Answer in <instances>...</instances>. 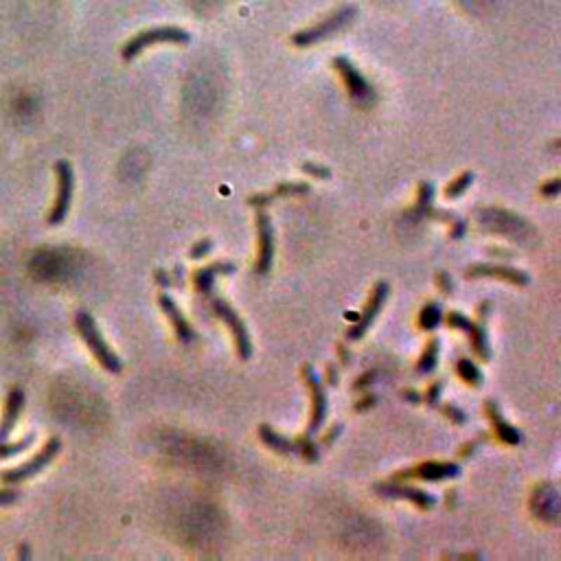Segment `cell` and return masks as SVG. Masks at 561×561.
<instances>
[{
  "label": "cell",
  "mask_w": 561,
  "mask_h": 561,
  "mask_svg": "<svg viewBox=\"0 0 561 561\" xmlns=\"http://www.w3.org/2000/svg\"><path fill=\"white\" fill-rule=\"evenodd\" d=\"M75 327H77L79 336L84 338V342L88 344V349L93 351V355L97 360H99V364L104 366L106 371H110V373H121V360L117 358V353L107 347V342L101 336L99 327H97L95 318L88 314V311H77V316H75Z\"/></svg>",
  "instance_id": "cell-1"
},
{
  "label": "cell",
  "mask_w": 561,
  "mask_h": 561,
  "mask_svg": "<svg viewBox=\"0 0 561 561\" xmlns=\"http://www.w3.org/2000/svg\"><path fill=\"white\" fill-rule=\"evenodd\" d=\"M59 452H62V441H59L57 436H53V439H48L46 445L42 447V450L37 452L31 461H26L23 463V465H18L14 469H3V472H0V480H3L5 484H9V487H12V484L25 483V480L37 476L42 469L51 465L53 458H56Z\"/></svg>",
  "instance_id": "cell-2"
},
{
  "label": "cell",
  "mask_w": 561,
  "mask_h": 561,
  "mask_svg": "<svg viewBox=\"0 0 561 561\" xmlns=\"http://www.w3.org/2000/svg\"><path fill=\"white\" fill-rule=\"evenodd\" d=\"M189 40H191V36H189L185 29H180V26H158V29H149V31H143V34L134 36L132 40L123 46V59H134L137 56H140L145 48L160 45V42L187 45Z\"/></svg>",
  "instance_id": "cell-3"
},
{
  "label": "cell",
  "mask_w": 561,
  "mask_h": 561,
  "mask_svg": "<svg viewBox=\"0 0 561 561\" xmlns=\"http://www.w3.org/2000/svg\"><path fill=\"white\" fill-rule=\"evenodd\" d=\"M355 12H358L355 7H342L340 12H336L333 15H329V18L322 20L321 25L311 26V29H307V31H299V34H294L292 42L296 46H311V45H316V42L327 40V37L336 36L338 31H342L344 26H347L351 20L355 18Z\"/></svg>",
  "instance_id": "cell-4"
},
{
  "label": "cell",
  "mask_w": 561,
  "mask_h": 561,
  "mask_svg": "<svg viewBox=\"0 0 561 561\" xmlns=\"http://www.w3.org/2000/svg\"><path fill=\"white\" fill-rule=\"evenodd\" d=\"M56 174H57V198L56 204H53V210L48 213V224L51 226H59L64 219H66L75 189V174L70 163H66V160H57Z\"/></svg>",
  "instance_id": "cell-5"
},
{
  "label": "cell",
  "mask_w": 561,
  "mask_h": 561,
  "mask_svg": "<svg viewBox=\"0 0 561 561\" xmlns=\"http://www.w3.org/2000/svg\"><path fill=\"white\" fill-rule=\"evenodd\" d=\"M333 64H336L340 75H342L344 84H347L351 99L358 101V104H362V106L373 104V97H375L373 88H371V84L362 77V73H360V70L351 64V59L336 57V62Z\"/></svg>",
  "instance_id": "cell-6"
},
{
  "label": "cell",
  "mask_w": 561,
  "mask_h": 561,
  "mask_svg": "<svg viewBox=\"0 0 561 561\" xmlns=\"http://www.w3.org/2000/svg\"><path fill=\"white\" fill-rule=\"evenodd\" d=\"M480 224L487 226L489 230H498V233L517 237V235H526L528 224L525 219H520L514 213H506V210L500 209H487L483 210L480 215Z\"/></svg>",
  "instance_id": "cell-7"
},
{
  "label": "cell",
  "mask_w": 561,
  "mask_h": 561,
  "mask_svg": "<svg viewBox=\"0 0 561 561\" xmlns=\"http://www.w3.org/2000/svg\"><path fill=\"white\" fill-rule=\"evenodd\" d=\"M213 307H215V314L222 318L226 325L230 327V332H233L235 342H237V351H240V358H244V360L250 358V338H248V329H246L244 322H241V318L237 316L235 311L219 299L215 301Z\"/></svg>",
  "instance_id": "cell-8"
},
{
  "label": "cell",
  "mask_w": 561,
  "mask_h": 561,
  "mask_svg": "<svg viewBox=\"0 0 561 561\" xmlns=\"http://www.w3.org/2000/svg\"><path fill=\"white\" fill-rule=\"evenodd\" d=\"M259 434H261L263 444H268L272 450L280 452V454H299V456L310 458V461H316L318 458V450L310 444V441H303V444H292V441L274 434L268 425H261V428H259Z\"/></svg>",
  "instance_id": "cell-9"
},
{
  "label": "cell",
  "mask_w": 561,
  "mask_h": 561,
  "mask_svg": "<svg viewBox=\"0 0 561 561\" xmlns=\"http://www.w3.org/2000/svg\"><path fill=\"white\" fill-rule=\"evenodd\" d=\"M25 403H26V397H25L23 388H14V391L7 395V402H5V410H3V419H0V441H9L15 423H18L20 413H23Z\"/></svg>",
  "instance_id": "cell-10"
},
{
  "label": "cell",
  "mask_w": 561,
  "mask_h": 561,
  "mask_svg": "<svg viewBox=\"0 0 561 561\" xmlns=\"http://www.w3.org/2000/svg\"><path fill=\"white\" fill-rule=\"evenodd\" d=\"M257 224H259V261H257V272L263 274V272H268L270 266H272L274 237H272V226H270L268 215L263 213V210H259Z\"/></svg>",
  "instance_id": "cell-11"
},
{
  "label": "cell",
  "mask_w": 561,
  "mask_h": 561,
  "mask_svg": "<svg viewBox=\"0 0 561 561\" xmlns=\"http://www.w3.org/2000/svg\"><path fill=\"white\" fill-rule=\"evenodd\" d=\"M533 511L539 520L546 522H557L559 517V495L557 489L553 484H542L533 495Z\"/></svg>",
  "instance_id": "cell-12"
},
{
  "label": "cell",
  "mask_w": 561,
  "mask_h": 561,
  "mask_svg": "<svg viewBox=\"0 0 561 561\" xmlns=\"http://www.w3.org/2000/svg\"><path fill=\"white\" fill-rule=\"evenodd\" d=\"M386 296H388V283H384V280H382V283H377L375 292H373V296H371V299H369V303H366V310H364L362 318H360V321H358V325H355V327L349 332V338H351V340L362 338V333L366 332V329H369L371 322L375 321L377 311H380V310H382V305H384Z\"/></svg>",
  "instance_id": "cell-13"
},
{
  "label": "cell",
  "mask_w": 561,
  "mask_h": 561,
  "mask_svg": "<svg viewBox=\"0 0 561 561\" xmlns=\"http://www.w3.org/2000/svg\"><path fill=\"white\" fill-rule=\"evenodd\" d=\"M305 377H307V382H310L311 395H314V414H311V425H310V433H314V430L321 428L322 419H325L327 397H325V391H322V386L318 384L316 375L311 373V366H305Z\"/></svg>",
  "instance_id": "cell-14"
},
{
  "label": "cell",
  "mask_w": 561,
  "mask_h": 561,
  "mask_svg": "<svg viewBox=\"0 0 561 561\" xmlns=\"http://www.w3.org/2000/svg\"><path fill=\"white\" fill-rule=\"evenodd\" d=\"M160 305H163V310L167 311V316H169L171 325H174L178 338L185 340V342H189V340H193V329L189 327V322L185 321V316H182V311L178 310V305L174 303V301L169 299V296L163 294L160 296Z\"/></svg>",
  "instance_id": "cell-15"
},
{
  "label": "cell",
  "mask_w": 561,
  "mask_h": 561,
  "mask_svg": "<svg viewBox=\"0 0 561 561\" xmlns=\"http://www.w3.org/2000/svg\"><path fill=\"white\" fill-rule=\"evenodd\" d=\"M406 476H419L425 480H445L458 476V467L452 465V463H425V465L413 469V472L406 474Z\"/></svg>",
  "instance_id": "cell-16"
},
{
  "label": "cell",
  "mask_w": 561,
  "mask_h": 561,
  "mask_svg": "<svg viewBox=\"0 0 561 561\" xmlns=\"http://www.w3.org/2000/svg\"><path fill=\"white\" fill-rule=\"evenodd\" d=\"M483 274H487V277H503L506 280H511V283L517 285H526L528 277L525 272H517V270H509V268H487V266H478V268H469L467 270V277H483Z\"/></svg>",
  "instance_id": "cell-17"
},
{
  "label": "cell",
  "mask_w": 561,
  "mask_h": 561,
  "mask_svg": "<svg viewBox=\"0 0 561 561\" xmlns=\"http://www.w3.org/2000/svg\"><path fill=\"white\" fill-rule=\"evenodd\" d=\"M380 491L384 495H397V498L413 500V503L419 505L421 509H430V506L434 505L433 495L423 494V491H419V489H410V487H380Z\"/></svg>",
  "instance_id": "cell-18"
},
{
  "label": "cell",
  "mask_w": 561,
  "mask_h": 561,
  "mask_svg": "<svg viewBox=\"0 0 561 561\" xmlns=\"http://www.w3.org/2000/svg\"><path fill=\"white\" fill-rule=\"evenodd\" d=\"M487 413L494 417V425H495V433H498L500 439L505 441V444H520V434H517V430L511 428L509 423H505V419L500 417L498 406H495V402H487Z\"/></svg>",
  "instance_id": "cell-19"
},
{
  "label": "cell",
  "mask_w": 561,
  "mask_h": 561,
  "mask_svg": "<svg viewBox=\"0 0 561 561\" xmlns=\"http://www.w3.org/2000/svg\"><path fill=\"white\" fill-rule=\"evenodd\" d=\"M235 266H229V263H215V266H209V268H202L199 272L196 274V285L199 292L207 294L210 290V285H213V279L215 274H229L233 272Z\"/></svg>",
  "instance_id": "cell-20"
},
{
  "label": "cell",
  "mask_w": 561,
  "mask_h": 561,
  "mask_svg": "<svg viewBox=\"0 0 561 561\" xmlns=\"http://www.w3.org/2000/svg\"><path fill=\"white\" fill-rule=\"evenodd\" d=\"M34 441H36L34 434H26L25 439L14 441V444L12 441H0V461L23 454V452H26L31 445H34Z\"/></svg>",
  "instance_id": "cell-21"
},
{
  "label": "cell",
  "mask_w": 561,
  "mask_h": 561,
  "mask_svg": "<svg viewBox=\"0 0 561 561\" xmlns=\"http://www.w3.org/2000/svg\"><path fill=\"white\" fill-rule=\"evenodd\" d=\"M436 358H439V342L433 340V342L428 344V349H425L423 358H421L419 373H430V371H433L436 366Z\"/></svg>",
  "instance_id": "cell-22"
},
{
  "label": "cell",
  "mask_w": 561,
  "mask_h": 561,
  "mask_svg": "<svg viewBox=\"0 0 561 561\" xmlns=\"http://www.w3.org/2000/svg\"><path fill=\"white\" fill-rule=\"evenodd\" d=\"M421 327L423 329H434L441 322V310L436 305H428L421 311Z\"/></svg>",
  "instance_id": "cell-23"
},
{
  "label": "cell",
  "mask_w": 561,
  "mask_h": 561,
  "mask_svg": "<svg viewBox=\"0 0 561 561\" xmlns=\"http://www.w3.org/2000/svg\"><path fill=\"white\" fill-rule=\"evenodd\" d=\"M458 375H461L465 382H469V384H478L480 382V371L472 362H467V360H461V362H458Z\"/></svg>",
  "instance_id": "cell-24"
},
{
  "label": "cell",
  "mask_w": 561,
  "mask_h": 561,
  "mask_svg": "<svg viewBox=\"0 0 561 561\" xmlns=\"http://www.w3.org/2000/svg\"><path fill=\"white\" fill-rule=\"evenodd\" d=\"M472 180H474V176L472 174H463V176H458L454 182H452L450 187H447V198H456V196H461L463 191H465V189L472 185Z\"/></svg>",
  "instance_id": "cell-25"
},
{
  "label": "cell",
  "mask_w": 561,
  "mask_h": 561,
  "mask_svg": "<svg viewBox=\"0 0 561 561\" xmlns=\"http://www.w3.org/2000/svg\"><path fill=\"white\" fill-rule=\"evenodd\" d=\"M20 498V494L15 489H0V506L14 505Z\"/></svg>",
  "instance_id": "cell-26"
},
{
  "label": "cell",
  "mask_w": 561,
  "mask_h": 561,
  "mask_svg": "<svg viewBox=\"0 0 561 561\" xmlns=\"http://www.w3.org/2000/svg\"><path fill=\"white\" fill-rule=\"evenodd\" d=\"M450 325L452 327H458V329H469L472 325H469V321L463 314H452L450 316Z\"/></svg>",
  "instance_id": "cell-27"
},
{
  "label": "cell",
  "mask_w": 561,
  "mask_h": 561,
  "mask_svg": "<svg viewBox=\"0 0 561 561\" xmlns=\"http://www.w3.org/2000/svg\"><path fill=\"white\" fill-rule=\"evenodd\" d=\"M303 169L307 171V174H314L318 178H329V169H325V167H318V165H310L307 163Z\"/></svg>",
  "instance_id": "cell-28"
},
{
  "label": "cell",
  "mask_w": 561,
  "mask_h": 561,
  "mask_svg": "<svg viewBox=\"0 0 561 561\" xmlns=\"http://www.w3.org/2000/svg\"><path fill=\"white\" fill-rule=\"evenodd\" d=\"M210 246H213V244H210L209 240H207V241H202V244H198V248H193V250H191V257H196V259H198V257L207 255V252L210 250Z\"/></svg>",
  "instance_id": "cell-29"
},
{
  "label": "cell",
  "mask_w": 561,
  "mask_h": 561,
  "mask_svg": "<svg viewBox=\"0 0 561 561\" xmlns=\"http://www.w3.org/2000/svg\"><path fill=\"white\" fill-rule=\"evenodd\" d=\"M445 413H447V414H450V417H452V419H454V421H458V423H463V421H465V414H463V413H461V410H456V408L447 406V408H445Z\"/></svg>",
  "instance_id": "cell-30"
},
{
  "label": "cell",
  "mask_w": 561,
  "mask_h": 561,
  "mask_svg": "<svg viewBox=\"0 0 561 561\" xmlns=\"http://www.w3.org/2000/svg\"><path fill=\"white\" fill-rule=\"evenodd\" d=\"M557 187H559V180H553L548 187H544L542 191H546V196H555V193H557Z\"/></svg>",
  "instance_id": "cell-31"
},
{
  "label": "cell",
  "mask_w": 561,
  "mask_h": 561,
  "mask_svg": "<svg viewBox=\"0 0 561 561\" xmlns=\"http://www.w3.org/2000/svg\"><path fill=\"white\" fill-rule=\"evenodd\" d=\"M436 395H441V384H433V391H430V395H428L430 402H434Z\"/></svg>",
  "instance_id": "cell-32"
},
{
  "label": "cell",
  "mask_w": 561,
  "mask_h": 561,
  "mask_svg": "<svg viewBox=\"0 0 561 561\" xmlns=\"http://www.w3.org/2000/svg\"><path fill=\"white\" fill-rule=\"evenodd\" d=\"M20 559H29L31 557V550H29V546H26V544H23V546H20Z\"/></svg>",
  "instance_id": "cell-33"
}]
</instances>
